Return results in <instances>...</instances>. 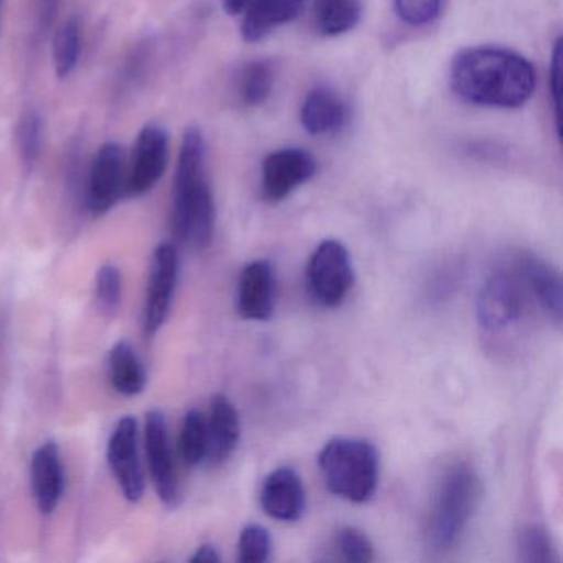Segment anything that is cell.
Segmentation results:
<instances>
[{
    "mask_svg": "<svg viewBox=\"0 0 563 563\" xmlns=\"http://www.w3.org/2000/svg\"><path fill=\"white\" fill-rule=\"evenodd\" d=\"M32 490L42 514L58 507L65 489L64 464L57 443L47 441L35 450L31 464Z\"/></svg>",
    "mask_w": 563,
    "mask_h": 563,
    "instance_id": "9a60e30c",
    "label": "cell"
},
{
    "mask_svg": "<svg viewBox=\"0 0 563 563\" xmlns=\"http://www.w3.org/2000/svg\"><path fill=\"white\" fill-rule=\"evenodd\" d=\"M169 164V134L157 124H147L137 134L128 169L124 192L141 197L154 189Z\"/></svg>",
    "mask_w": 563,
    "mask_h": 563,
    "instance_id": "8992f818",
    "label": "cell"
},
{
    "mask_svg": "<svg viewBox=\"0 0 563 563\" xmlns=\"http://www.w3.org/2000/svg\"><path fill=\"white\" fill-rule=\"evenodd\" d=\"M42 141H44V121L37 111H27L21 118L18 128L19 153H21L22 163L27 169H32L41 156Z\"/></svg>",
    "mask_w": 563,
    "mask_h": 563,
    "instance_id": "d4e9b609",
    "label": "cell"
},
{
    "mask_svg": "<svg viewBox=\"0 0 563 563\" xmlns=\"http://www.w3.org/2000/svg\"><path fill=\"white\" fill-rule=\"evenodd\" d=\"M260 500L263 510L272 519L296 522L306 510V490L301 476L292 467H278L263 481Z\"/></svg>",
    "mask_w": 563,
    "mask_h": 563,
    "instance_id": "5bb4252c",
    "label": "cell"
},
{
    "mask_svg": "<svg viewBox=\"0 0 563 563\" xmlns=\"http://www.w3.org/2000/svg\"><path fill=\"white\" fill-rule=\"evenodd\" d=\"M361 15V0H314L316 27L325 37H338L352 31Z\"/></svg>",
    "mask_w": 563,
    "mask_h": 563,
    "instance_id": "44dd1931",
    "label": "cell"
},
{
    "mask_svg": "<svg viewBox=\"0 0 563 563\" xmlns=\"http://www.w3.org/2000/svg\"><path fill=\"white\" fill-rule=\"evenodd\" d=\"M550 95L555 110L556 133L562 136V117H560V98H562V41L555 42L552 62H550Z\"/></svg>",
    "mask_w": 563,
    "mask_h": 563,
    "instance_id": "4dcf8cb0",
    "label": "cell"
},
{
    "mask_svg": "<svg viewBox=\"0 0 563 563\" xmlns=\"http://www.w3.org/2000/svg\"><path fill=\"white\" fill-rule=\"evenodd\" d=\"M110 377L118 394L134 397L146 387V371L130 342L121 341L111 349Z\"/></svg>",
    "mask_w": 563,
    "mask_h": 563,
    "instance_id": "ffe728a7",
    "label": "cell"
},
{
    "mask_svg": "<svg viewBox=\"0 0 563 563\" xmlns=\"http://www.w3.org/2000/svg\"><path fill=\"white\" fill-rule=\"evenodd\" d=\"M441 4L443 0H395V11L408 25L420 27L440 14Z\"/></svg>",
    "mask_w": 563,
    "mask_h": 563,
    "instance_id": "f546056e",
    "label": "cell"
},
{
    "mask_svg": "<svg viewBox=\"0 0 563 563\" xmlns=\"http://www.w3.org/2000/svg\"><path fill=\"white\" fill-rule=\"evenodd\" d=\"M522 314L519 283L507 273H496L481 288L477 298V319L489 331L507 328Z\"/></svg>",
    "mask_w": 563,
    "mask_h": 563,
    "instance_id": "7c38bea8",
    "label": "cell"
},
{
    "mask_svg": "<svg viewBox=\"0 0 563 563\" xmlns=\"http://www.w3.org/2000/svg\"><path fill=\"white\" fill-rule=\"evenodd\" d=\"M520 275L529 285L543 311L555 322L562 319V279L559 273L537 256L520 258Z\"/></svg>",
    "mask_w": 563,
    "mask_h": 563,
    "instance_id": "d6986e66",
    "label": "cell"
},
{
    "mask_svg": "<svg viewBox=\"0 0 563 563\" xmlns=\"http://www.w3.org/2000/svg\"><path fill=\"white\" fill-rule=\"evenodd\" d=\"M276 276L272 263L256 260L239 282V312L246 321H268L275 312Z\"/></svg>",
    "mask_w": 563,
    "mask_h": 563,
    "instance_id": "4fadbf2b",
    "label": "cell"
},
{
    "mask_svg": "<svg viewBox=\"0 0 563 563\" xmlns=\"http://www.w3.org/2000/svg\"><path fill=\"white\" fill-rule=\"evenodd\" d=\"M354 285V269L347 249L338 240H325L306 266V286L312 301L322 308H338Z\"/></svg>",
    "mask_w": 563,
    "mask_h": 563,
    "instance_id": "5b68a950",
    "label": "cell"
},
{
    "mask_svg": "<svg viewBox=\"0 0 563 563\" xmlns=\"http://www.w3.org/2000/svg\"><path fill=\"white\" fill-rule=\"evenodd\" d=\"M222 560L220 556L219 550L216 547L210 545V543H206V545L199 547L190 556V562L194 563H219Z\"/></svg>",
    "mask_w": 563,
    "mask_h": 563,
    "instance_id": "d6a6232c",
    "label": "cell"
},
{
    "mask_svg": "<svg viewBox=\"0 0 563 563\" xmlns=\"http://www.w3.org/2000/svg\"><path fill=\"white\" fill-rule=\"evenodd\" d=\"M179 451L184 463L197 466L207 460L209 451V431H207L206 415L199 410H190L184 418L180 430Z\"/></svg>",
    "mask_w": 563,
    "mask_h": 563,
    "instance_id": "603a6c76",
    "label": "cell"
},
{
    "mask_svg": "<svg viewBox=\"0 0 563 563\" xmlns=\"http://www.w3.org/2000/svg\"><path fill=\"white\" fill-rule=\"evenodd\" d=\"M479 493L473 467L456 464L448 470L431 514L430 540L434 549L448 550L456 543L476 509Z\"/></svg>",
    "mask_w": 563,
    "mask_h": 563,
    "instance_id": "277c9868",
    "label": "cell"
},
{
    "mask_svg": "<svg viewBox=\"0 0 563 563\" xmlns=\"http://www.w3.org/2000/svg\"><path fill=\"white\" fill-rule=\"evenodd\" d=\"M146 453L157 496L166 506L176 507L180 500L179 476L166 418L159 410H151L146 417Z\"/></svg>",
    "mask_w": 563,
    "mask_h": 563,
    "instance_id": "8fae6325",
    "label": "cell"
},
{
    "mask_svg": "<svg viewBox=\"0 0 563 563\" xmlns=\"http://www.w3.org/2000/svg\"><path fill=\"white\" fill-rule=\"evenodd\" d=\"M121 301V273L117 266L104 265L97 275L98 308L113 314Z\"/></svg>",
    "mask_w": 563,
    "mask_h": 563,
    "instance_id": "f1b7e54d",
    "label": "cell"
},
{
    "mask_svg": "<svg viewBox=\"0 0 563 563\" xmlns=\"http://www.w3.org/2000/svg\"><path fill=\"white\" fill-rule=\"evenodd\" d=\"M209 431V451L207 460L210 464H222L229 460L240 441V417L235 405L225 395H216L210 404L207 418Z\"/></svg>",
    "mask_w": 563,
    "mask_h": 563,
    "instance_id": "2e32d148",
    "label": "cell"
},
{
    "mask_svg": "<svg viewBox=\"0 0 563 563\" xmlns=\"http://www.w3.org/2000/svg\"><path fill=\"white\" fill-rule=\"evenodd\" d=\"M0 11H2V0H0Z\"/></svg>",
    "mask_w": 563,
    "mask_h": 563,
    "instance_id": "e575fe53",
    "label": "cell"
},
{
    "mask_svg": "<svg viewBox=\"0 0 563 563\" xmlns=\"http://www.w3.org/2000/svg\"><path fill=\"white\" fill-rule=\"evenodd\" d=\"M306 0H252L243 12V41L255 44L263 41L273 29L299 18Z\"/></svg>",
    "mask_w": 563,
    "mask_h": 563,
    "instance_id": "e0dca14e",
    "label": "cell"
},
{
    "mask_svg": "<svg viewBox=\"0 0 563 563\" xmlns=\"http://www.w3.org/2000/svg\"><path fill=\"white\" fill-rule=\"evenodd\" d=\"M517 550H519L520 559L523 562L547 563L555 560L552 539L540 527H523L517 536Z\"/></svg>",
    "mask_w": 563,
    "mask_h": 563,
    "instance_id": "484cf974",
    "label": "cell"
},
{
    "mask_svg": "<svg viewBox=\"0 0 563 563\" xmlns=\"http://www.w3.org/2000/svg\"><path fill=\"white\" fill-rule=\"evenodd\" d=\"M316 174V159L308 151L299 147H285L266 156L262 169L263 196L276 203L291 196L298 187L312 179Z\"/></svg>",
    "mask_w": 563,
    "mask_h": 563,
    "instance_id": "9c48e42d",
    "label": "cell"
},
{
    "mask_svg": "<svg viewBox=\"0 0 563 563\" xmlns=\"http://www.w3.org/2000/svg\"><path fill=\"white\" fill-rule=\"evenodd\" d=\"M108 463L114 479L130 503H137L144 494V474L137 450V423L133 417L118 421L108 441Z\"/></svg>",
    "mask_w": 563,
    "mask_h": 563,
    "instance_id": "30bf717a",
    "label": "cell"
},
{
    "mask_svg": "<svg viewBox=\"0 0 563 563\" xmlns=\"http://www.w3.org/2000/svg\"><path fill=\"white\" fill-rule=\"evenodd\" d=\"M272 552V537L265 527L246 526L240 533L239 560L242 563H263Z\"/></svg>",
    "mask_w": 563,
    "mask_h": 563,
    "instance_id": "4316f807",
    "label": "cell"
},
{
    "mask_svg": "<svg viewBox=\"0 0 563 563\" xmlns=\"http://www.w3.org/2000/svg\"><path fill=\"white\" fill-rule=\"evenodd\" d=\"M223 2V11L229 15H240L245 12V9L249 8L250 2L252 0H222Z\"/></svg>",
    "mask_w": 563,
    "mask_h": 563,
    "instance_id": "836d02e7",
    "label": "cell"
},
{
    "mask_svg": "<svg viewBox=\"0 0 563 563\" xmlns=\"http://www.w3.org/2000/svg\"><path fill=\"white\" fill-rule=\"evenodd\" d=\"M275 85L272 67L265 62H252L243 68L239 90L243 103L260 107L268 100Z\"/></svg>",
    "mask_w": 563,
    "mask_h": 563,
    "instance_id": "cb8c5ba5",
    "label": "cell"
},
{
    "mask_svg": "<svg viewBox=\"0 0 563 563\" xmlns=\"http://www.w3.org/2000/svg\"><path fill=\"white\" fill-rule=\"evenodd\" d=\"M126 153L120 143H104L95 154L87 186V206L93 216H104L117 206L126 187Z\"/></svg>",
    "mask_w": 563,
    "mask_h": 563,
    "instance_id": "52a82bcc",
    "label": "cell"
},
{
    "mask_svg": "<svg viewBox=\"0 0 563 563\" xmlns=\"http://www.w3.org/2000/svg\"><path fill=\"white\" fill-rule=\"evenodd\" d=\"M206 156L202 131L187 128L174 177L173 229L180 242L194 249L209 246L216 229V202L207 179Z\"/></svg>",
    "mask_w": 563,
    "mask_h": 563,
    "instance_id": "7a4b0ae2",
    "label": "cell"
},
{
    "mask_svg": "<svg viewBox=\"0 0 563 563\" xmlns=\"http://www.w3.org/2000/svg\"><path fill=\"white\" fill-rule=\"evenodd\" d=\"M64 0H35L37 24L41 32H48L60 12Z\"/></svg>",
    "mask_w": 563,
    "mask_h": 563,
    "instance_id": "1f68e13d",
    "label": "cell"
},
{
    "mask_svg": "<svg viewBox=\"0 0 563 563\" xmlns=\"http://www.w3.org/2000/svg\"><path fill=\"white\" fill-rule=\"evenodd\" d=\"M378 453L374 444L358 438H334L319 454V470L335 496L362 504L378 486Z\"/></svg>",
    "mask_w": 563,
    "mask_h": 563,
    "instance_id": "3957f363",
    "label": "cell"
},
{
    "mask_svg": "<svg viewBox=\"0 0 563 563\" xmlns=\"http://www.w3.org/2000/svg\"><path fill=\"white\" fill-rule=\"evenodd\" d=\"M345 101L329 88H316L301 107V124L312 136L335 133L347 123Z\"/></svg>",
    "mask_w": 563,
    "mask_h": 563,
    "instance_id": "ac0fdd59",
    "label": "cell"
},
{
    "mask_svg": "<svg viewBox=\"0 0 563 563\" xmlns=\"http://www.w3.org/2000/svg\"><path fill=\"white\" fill-rule=\"evenodd\" d=\"M335 549L342 559L354 563H368L374 560V545L362 530L344 527L335 537Z\"/></svg>",
    "mask_w": 563,
    "mask_h": 563,
    "instance_id": "83f0119b",
    "label": "cell"
},
{
    "mask_svg": "<svg viewBox=\"0 0 563 563\" xmlns=\"http://www.w3.org/2000/svg\"><path fill=\"white\" fill-rule=\"evenodd\" d=\"M81 54V25L77 18L67 19L54 38V68L58 80H67Z\"/></svg>",
    "mask_w": 563,
    "mask_h": 563,
    "instance_id": "7402d4cb",
    "label": "cell"
},
{
    "mask_svg": "<svg viewBox=\"0 0 563 563\" xmlns=\"http://www.w3.org/2000/svg\"><path fill=\"white\" fill-rule=\"evenodd\" d=\"M450 84L454 93L479 107H522L533 95L536 68L516 52L499 47H471L451 62Z\"/></svg>",
    "mask_w": 563,
    "mask_h": 563,
    "instance_id": "6da1fadb",
    "label": "cell"
},
{
    "mask_svg": "<svg viewBox=\"0 0 563 563\" xmlns=\"http://www.w3.org/2000/svg\"><path fill=\"white\" fill-rule=\"evenodd\" d=\"M179 276V256L170 243H161L151 262L150 283L144 302L143 325L147 335H154L169 316Z\"/></svg>",
    "mask_w": 563,
    "mask_h": 563,
    "instance_id": "ba28073f",
    "label": "cell"
}]
</instances>
